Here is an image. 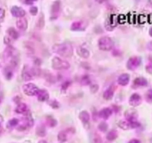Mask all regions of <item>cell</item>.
Instances as JSON below:
<instances>
[{
	"instance_id": "ee69618b",
	"label": "cell",
	"mask_w": 152,
	"mask_h": 143,
	"mask_svg": "<svg viewBox=\"0 0 152 143\" xmlns=\"http://www.w3.org/2000/svg\"><path fill=\"white\" fill-rule=\"evenodd\" d=\"M148 4L150 5V7H152V0H148Z\"/></svg>"
},
{
	"instance_id": "4fadbf2b",
	"label": "cell",
	"mask_w": 152,
	"mask_h": 143,
	"mask_svg": "<svg viewBox=\"0 0 152 143\" xmlns=\"http://www.w3.org/2000/svg\"><path fill=\"white\" fill-rule=\"evenodd\" d=\"M79 118H80V120L82 121V122L83 123L84 126L86 127V128H88L87 125L88 126H89V121H90L91 119L90 114L88 113V111H86V110L82 111L81 113H80V115H79Z\"/></svg>"
},
{
	"instance_id": "5bb4252c",
	"label": "cell",
	"mask_w": 152,
	"mask_h": 143,
	"mask_svg": "<svg viewBox=\"0 0 152 143\" xmlns=\"http://www.w3.org/2000/svg\"><path fill=\"white\" fill-rule=\"evenodd\" d=\"M129 81H130V75L127 73H123V74H120L118 77V80H117L119 84L123 86H127Z\"/></svg>"
},
{
	"instance_id": "3957f363",
	"label": "cell",
	"mask_w": 152,
	"mask_h": 143,
	"mask_svg": "<svg viewBox=\"0 0 152 143\" xmlns=\"http://www.w3.org/2000/svg\"><path fill=\"white\" fill-rule=\"evenodd\" d=\"M98 46L100 50L108 52L113 49L114 42L109 37H102L98 40Z\"/></svg>"
},
{
	"instance_id": "484cf974",
	"label": "cell",
	"mask_w": 152,
	"mask_h": 143,
	"mask_svg": "<svg viewBox=\"0 0 152 143\" xmlns=\"http://www.w3.org/2000/svg\"><path fill=\"white\" fill-rule=\"evenodd\" d=\"M7 32H8L9 35H10L12 38L14 39V40H16V39L19 38V33H18V31H16V30L15 29V28H10L8 29V31H7Z\"/></svg>"
},
{
	"instance_id": "ab89813d",
	"label": "cell",
	"mask_w": 152,
	"mask_h": 143,
	"mask_svg": "<svg viewBox=\"0 0 152 143\" xmlns=\"http://www.w3.org/2000/svg\"><path fill=\"white\" fill-rule=\"evenodd\" d=\"M128 143H141V142L137 139H133L130 140Z\"/></svg>"
},
{
	"instance_id": "f1b7e54d",
	"label": "cell",
	"mask_w": 152,
	"mask_h": 143,
	"mask_svg": "<svg viewBox=\"0 0 152 143\" xmlns=\"http://www.w3.org/2000/svg\"><path fill=\"white\" fill-rule=\"evenodd\" d=\"M108 128V124L105 123V122H102L99 124L98 125V129L101 131V132H105L107 131Z\"/></svg>"
},
{
	"instance_id": "d6a6232c",
	"label": "cell",
	"mask_w": 152,
	"mask_h": 143,
	"mask_svg": "<svg viewBox=\"0 0 152 143\" xmlns=\"http://www.w3.org/2000/svg\"><path fill=\"white\" fill-rule=\"evenodd\" d=\"M71 82L70 80H66V81L64 82L62 84V86H61V89H62V91H66L68 89V88L71 86Z\"/></svg>"
},
{
	"instance_id": "f546056e",
	"label": "cell",
	"mask_w": 152,
	"mask_h": 143,
	"mask_svg": "<svg viewBox=\"0 0 152 143\" xmlns=\"http://www.w3.org/2000/svg\"><path fill=\"white\" fill-rule=\"evenodd\" d=\"M19 121L17 119H12L11 120L9 121L7 125H8V128H15V127H16L17 125H19Z\"/></svg>"
},
{
	"instance_id": "e0dca14e",
	"label": "cell",
	"mask_w": 152,
	"mask_h": 143,
	"mask_svg": "<svg viewBox=\"0 0 152 143\" xmlns=\"http://www.w3.org/2000/svg\"><path fill=\"white\" fill-rule=\"evenodd\" d=\"M77 53L78 54L79 56L84 58V59H88L89 57V56H90V52H89V51L87 49L83 47L77 48Z\"/></svg>"
},
{
	"instance_id": "836d02e7",
	"label": "cell",
	"mask_w": 152,
	"mask_h": 143,
	"mask_svg": "<svg viewBox=\"0 0 152 143\" xmlns=\"http://www.w3.org/2000/svg\"><path fill=\"white\" fill-rule=\"evenodd\" d=\"M93 143H102V139L100 136L97 133H95L93 138Z\"/></svg>"
},
{
	"instance_id": "83f0119b",
	"label": "cell",
	"mask_w": 152,
	"mask_h": 143,
	"mask_svg": "<svg viewBox=\"0 0 152 143\" xmlns=\"http://www.w3.org/2000/svg\"><path fill=\"white\" fill-rule=\"evenodd\" d=\"M45 25V19H44V15L42 13H41V16L39 17L38 20L37 22V27L39 29H42V28L44 27Z\"/></svg>"
},
{
	"instance_id": "7402d4cb",
	"label": "cell",
	"mask_w": 152,
	"mask_h": 143,
	"mask_svg": "<svg viewBox=\"0 0 152 143\" xmlns=\"http://www.w3.org/2000/svg\"><path fill=\"white\" fill-rule=\"evenodd\" d=\"M46 123L50 128H54L57 125V121L54 118L52 117V116H48L46 118Z\"/></svg>"
},
{
	"instance_id": "74e56055",
	"label": "cell",
	"mask_w": 152,
	"mask_h": 143,
	"mask_svg": "<svg viewBox=\"0 0 152 143\" xmlns=\"http://www.w3.org/2000/svg\"><path fill=\"white\" fill-rule=\"evenodd\" d=\"M34 64L37 66H39L42 63V60H41V59H39V58L36 57L35 59L34 60Z\"/></svg>"
},
{
	"instance_id": "d590c367",
	"label": "cell",
	"mask_w": 152,
	"mask_h": 143,
	"mask_svg": "<svg viewBox=\"0 0 152 143\" xmlns=\"http://www.w3.org/2000/svg\"><path fill=\"white\" fill-rule=\"evenodd\" d=\"M90 89L92 93H96L98 91V89H99V86L97 84H96V83H94V84L91 85Z\"/></svg>"
},
{
	"instance_id": "ac0fdd59",
	"label": "cell",
	"mask_w": 152,
	"mask_h": 143,
	"mask_svg": "<svg viewBox=\"0 0 152 143\" xmlns=\"http://www.w3.org/2000/svg\"><path fill=\"white\" fill-rule=\"evenodd\" d=\"M28 108L26 104H25V103H19L17 107H16L15 111L17 113H19V114H25V113L28 112Z\"/></svg>"
},
{
	"instance_id": "60d3db41",
	"label": "cell",
	"mask_w": 152,
	"mask_h": 143,
	"mask_svg": "<svg viewBox=\"0 0 152 143\" xmlns=\"http://www.w3.org/2000/svg\"><path fill=\"white\" fill-rule=\"evenodd\" d=\"M4 16V10L2 8H0V19H2Z\"/></svg>"
},
{
	"instance_id": "4316f807",
	"label": "cell",
	"mask_w": 152,
	"mask_h": 143,
	"mask_svg": "<svg viewBox=\"0 0 152 143\" xmlns=\"http://www.w3.org/2000/svg\"><path fill=\"white\" fill-rule=\"evenodd\" d=\"M57 139L60 142H65L67 141V134L66 132L64 130L60 131L57 136Z\"/></svg>"
},
{
	"instance_id": "cb8c5ba5",
	"label": "cell",
	"mask_w": 152,
	"mask_h": 143,
	"mask_svg": "<svg viewBox=\"0 0 152 143\" xmlns=\"http://www.w3.org/2000/svg\"><path fill=\"white\" fill-rule=\"evenodd\" d=\"M80 83H81L82 85L83 86H87V85H89L91 83V80L90 77L88 74H84L83 76H82L81 79H80Z\"/></svg>"
},
{
	"instance_id": "e575fe53",
	"label": "cell",
	"mask_w": 152,
	"mask_h": 143,
	"mask_svg": "<svg viewBox=\"0 0 152 143\" xmlns=\"http://www.w3.org/2000/svg\"><path fill=\"white\" fill-rule=\"evenodd\" d=\"M29 11L30 13H31L32 16H36V15L38 13V8H37V7H36V6H32V7L30 8Z\"/></svg>"
},
{
	"instance_id": "f35d334b",
	"label": "cell",
	"mask_w": 152,
	"mask_h": 143,
	"mask_svg": "<svg viewBox=\"0 0 152 143\" xmlns=\"http://www.w3.org/2000/svg\"><path fill=\"white\" fill-rule=\"evenodd\" d=\"M37 0H21V1L26 4H31L34 2V1H37Z\"/></svg>"
},
{
	"instance_id": "8fae6325",
	"label": "cell",
	"mask_w": 152,
	"mask_h": 143,
	"mask_svg": "<svg viewBox=\"0 0 152 143\" xmlns=\"http://www.w3.org/2000/svg\"><path fill=\"white\" fill-rule=\"evenodd\" d=\"M10 12H11L12 15L13 16L18 18L24 17V16L26 13H25V10L22 7H18V6H13L11 8V10H10Z\"/></svg>"
},
{
	"instance_id": "52a82bcc",
	"label": "cell",
	"mask_w": 152,
	"mask_h": 143,
	"mask_svg": "<svg viewBox=\"0 0 152 143\" xmlns=\"http://www.w3.org/2000/svg\"><path fill=\"white\" fill-rule=\"evenodd\" d=\"M148 84V82L146 78L143 77H138L134 80L133 83H132V87L133 89H137L140 87H144L147 86Z\"/></svg>"
},
{
	"instance_id": "277c9868",
	"label": "cell",
	"mask_w": 152,
	"mask_h": 143,
	"mask_svg": "<svg viewBox=\"0 0 152 143\" xmlns=\"http://www.w3.org/2000/svg\"><path fill=\"white\" fill-rule=\"evenodd\" d=\"M142 63V58L139 56H133L131 57L127 61L126 63V67L128 69L131 70V71H134V70L137 69L140 66Z\"/></svg>"
},
{
	"instance_id": "d6986e66",
	"label": "cell",
	"mask_w": 152,
	"mask_h": 143,
	"mask_svg": "<svg viewBox=\"0 0 152 143\" xmlns=\"http://www.w3.org/2000/svg\"><path fill=\"white\" fill-rule=\"evenodd\" d=\"M114 89L112 87H109L103 92V98L105 100H111L114 96Z\"/></svg>"
},
{
	"instance_id": "7bdbcfd3",
	"label": "cell",
	"mask_w": 152,
	"mask_h": 143,
	"mask_svg": "<svg viewBox=\"0 0 152 143\" xmlns=\"http://www.w3.org/2000/svg\"><path fill=\"white\" fill-rule=\"evenodd\" d=\"M38 143H48L47 141H45V140H40L39 142Z\"/></svg>"
},
{
	"instance_id": "8992f818",
	"label": "cell",
	"mask_w": 152,
	"mask_h": 143,
	"mask_svg": "<svg viewBox=\"0 0 152 143\" xmlns=\"http://www.w3.org/2000/svg\"><path fill=\"white\" fill-rule=\"evenodd\" d=\"M61 11V2L59 0H56L52 4L51 9H50V19H56L59 16Z\"/></svg>"
},
{
	"instance_id": "8d00e7d4",
	"label": "cell",
	"mask_w": 152,
	"mask_h": 143,
	"mask_svg": "<svg viewBox=\"0 0 152 143\" xmlns=\"http://www.w3.org/2000/svg\"><path fill=\"white\" fill-rule=\"evenodd\" d=\"M145 70H146L147 72L152 74V62H150L149 63L145 66Z\"/></svg>"
},
{
	"instance_id": "f6af8a7d",
	"label": "cell",
	"mask_w": 152,
	"mask_h": 143,
	"mask_svg": "<svg viewBox=\"0 0 152 143\" xmlns=\"http://www.w3.org/2000/svg\"><path fill=\"white\" fill-rule=\"evenodd\" d=\"M149 35L152 37V27L150 28V30H149Z\"/></svg>"
},
{
	"instance_id": "bcb514c9",
	"label": "cell",
	"mask_w": 152,
	"mask_h": 143,
	"mask_svg": "<svg viewBox=\"0 0 152 143\" xmlns=\"http://www.w3.org/2000/svg\"><path fill=\"white\" fill-rule=\"evenodd\" d=\"M23 143H31V142L29 141V140H26V141L24 142Z\"/></svg>"
},
{
	"instance_id": "7c38bea8",
	"label": "cell",
	"mask_w": 152,
	"mask_h": 143,
	"mask_svg": "<svg viewBox=\"0 0 152 143\" xmlns=\"http://www.w3.org/2000/svg\"><path fill=\"white\" fill-rule=\"evenodd\" d=\"M112 109L109 108V107H105L98 113V116L101 119H104V120H107L112 115Z\"/></svg>"
},
{
	"instance_id": "ffe728a7",
	"label": "cell",
	"mask_w": 152,
	"mask_h": 143,
	"mask_svg": "<svg viewBox=\"0 0 152 143\" xmlns=\"http://www.w3.org/2000/svg\"><path fill=\"white\" fill-rule=\"evenodd\" d=\"M118 137V133H117V131L116 130H110L109 132L107 133V136H106V139L108 141H114V139H116Z\"/></svg>"
},
{
	"instance_id": "d4e9b609",
	"label": "cell",
	"mask_w": 152,
	"mask_h": 143,
	"mask_svg": "<svg viewBox=\"0 0 152 143\" xmlns=\"http://www.w3.org/2000/svg\"><path fill=\"white\" fill-rule=\"evenodd\" d=\"M82 28H83V23L81 22H79V21L73 22L71 27V29L72 31H80Z\"/></svg>"
},
{
	"instance_id": "603a6c76",
	"label": "cell",
	"mask_w": 152,
	"mask_h": 143,
	"mask_svg": "<svg viewBox=\"0 0 152 143\" xmlns=\"http://www.w3.org/2000/svg\"><path fill=\"white\" fill-rule=\"evenodd\" d=\"M36 133H37V136L41 137H44L46 135V130L45 128L42 125L40 126H38L37 128V130H36Z\"/></svg>"
},
{
	"instance_id": "9a60e30c",
	"label": "cell",
	"mask_w": 152,
	"mask_h": 143,
	"mask_svg": "<svg viewBox=\"0 0 152 143\" xmlns=\"http://www.w3.org/2000/svg\"><path fill=\"white\" fill-rule=\"evenodd\" d=\"M37 96L39 101L41 102H45L49 99V93L46 89H39Z\"/></svg>"
},
{
	"instance_id": "9c48e42d",
	"label": "cell",
	"mask_w": 152,
	"mask_h": 143,
	"mask_svg": "<svg viewBox=\"0 0 152 143\" xmlns=\"http://www.w3.org/2000/svg\"><path fill=\"white\" fill-rule=\"evenodd\" d=\"M125 117H126V121L128 122H134V121H137L138 114L137 112L134 109H130L126 111L125 113Z\"/></svg>"
},
{
	"instance_id": "30bf717a",
	"label": "cell",
	"mask_w": 152,
	"mask_h": 143,
	"mask_svg": "<svg viewBox=\"0 0 152 143\" xmlns=\"http://www.w3.org/2000/svg\"><path fill=\"white\" fill-rule=\"evenodd\" d=\"M33 77L34 76H33L32 72H31V69H29L25 65L22 72V78L25 81H29V80H32Z\"/></svg>"
},
{
	"instance_id": "1f68e13d",
	"label": "cell",
	"mask_w": 152,
	"mask_h": 143,
	"mask_svg": "<svg viewBox=\"0 0 152 143\" xmlns=\"http://www.w3.org/2000/svg\"><path fill=\"white\" fill-rule=\"evenodd\" d=\"M48 104L53 109H58L59 108V106H60L59 103L56 100H52V101H49Z\"/></svg>"
},
{
	"instance_id": "b9f144b4",
	"label": "cell",
	"mask_w": 152,
	"mask_h": 143,
	"mask_svg": "<svg viewBox=\"0 0 152 143\" xmlns=\"http://www.w3.org/2000/svg\"><path fill=\"white\" fill-rule=\"evenodd\" d=\"M147 49H148V50L151 51V52H152V40H151V41H150L149 43L147 44Z\"/></svg>"
},
{
	"instance_id": "5b68a950",
	"label": "cell",
	"mask_w": 152,
	"mask_h": 143,
	"mask_svg": "<svg viewBox=\"0 0 152 143\" xmlns=\"http://www.w3.org/2000/svg\"><path fill=\"white\" fill-rule=\"evenodd\" d=\"M22 89H23L24 93L26 95H28V96L37 95L39 90V89L37 87V85H35L33 83H28L24 84L22 86Z\"/></svg>"
},
{
	"instance_id": "4dcf8cb0",
	"label": "cell",
	"mask_w": 152,
	"mask_h": 143,
	"mask_svg": "<svg viewBox=\"0 0 152 143\" xmlns=\"http://www.w3.org/2000/svg\"><path fill=\"white\" fill-rule=\"evenodd\" d=\"M145 101L149 104H152V89H148L145 95Z\"/></svg>"
},
{
	"instance_id": "44dd1931",
	"label": "cell",
	"mask_w": 152,
	"mask_h": 143,
	"mask_svg": "<svg viewBox=\"0 0 152 143\" xmlns=\"http://www.w3.org/2000/svg\"><path fill=\"white\" fill-rule=\"evenodd\" d=\"M118 126L119 128H121V129L125 130H127L131 129L130 124L128 121L126 120H121L118 122Z\"/></svg>"
},
{
	"instance_id": "7a4b0ae2",
	"label": "cell",
	"mask_w": 152,
	"mask_h": 143,
	"mask_svg": "<svg viewBox=\"0 0 152 143\" xmlns=\"http://www.w3.org/2000/svg\"><path fill=\"white\" fill-rule=\"evenodd\" d=\"M52 68L55 70H66L70 68V63L68 61L62 60L59 57H54L52 59Z\"/></svg>"
},
{
	"instance_id": "6da1fadb",
	"label": "cell",
	"mask_w": 152,
	"mask_h": 143,
	"mask_svg": "<svg viewBox=\"0 0 152 143\" xmlns=\"http://www.w3.org/2000/svg\"><path fill=\"white\" fill-rule=\"evenodd\" d=\"M52 51L58 55H60L64 57H71L74 53L72 44L68 42L53 45L52 47Z\"/></svg>"
},
{
	"instance_id": "2e32d148",
	"label": "cell",
	"mask_w": 152,
	"mask_h": 143,
	"mask_svg": "<svg viewBox=\"0 0 152 143\" xmlns=\"http://www.w3.org/2000/svg\"><path fill=\"white\" fill-rule=\"evenodd\" d=\"M16 26L19 30L22 31H25L28 28V21L25 18L21 17L16 21Z\"/></svg>"
},
{
	"instance_id": "ba28073f",
	"label": "cell",
	"mask_w": 152,
	"mask_h": 143,
	"mask_svg": "<svg viewBox=\"0 0 152 143\" xmlns=\"http://www.w3.org/2000/svg\"><path fill=\"white\" fill-rule=\"evenodd\" d=\"M129 104L132 107H137L142 103V97L140 94L134 93L129 98Z\"/></svg>"
}]
</instances>
